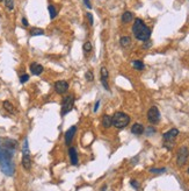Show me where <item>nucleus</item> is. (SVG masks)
Wrapping results in <instances>:
<instances>
[{"instance_id":"f257e3e1","label":"nucleus","mask_w":189,"mask_h":191,"mask_svg":"<svg viewBox=\"0 0 189 191\" xmlns=\"http://www.w3.org/2000/svg\"><path fill=\"white\" fill-rule=\"evenodd\" d=\"M14 152L2 147L1 148V155H0V169L6 176H13L15 172V166L12 158H13Z\"/></svg>"},{"instance_id":"f03ea898","label":"nucleus","mask_w":189,"mask_h":191,"mask_svg":"<svg viewBox=\"0 0 189 191\" xmlns=\"http://www.w3.org/2000/svg\"><path fill=\"white\" fill-rule=\"evenodd\" d=\"M132 33L137 40L145 42V41H149V38L151 36V29L149 28L141 19H136L132 26Z\"/></svg>"},{"instance_id":"7ed1b4c3","label":"nucleus","mask_w":189,"mask_h":191,"mask_svg":"<svg viewBox=\"0 0 189 191\" xmlns=\"http://www.w3.org/2000/svg\"><path fill=\"white\" fill-rule=\"evenodd\" d=\"M111 118H113V126H115L118 129L127 127L130 122V117L125 114L124 112H116Z\"/></svg>"},{"instance_id":"20e7f679","label":"nucleus","mask_w":189,"mask_h":191,"mask_svg":"<svg viewBox=\"0 0 189 191\" xmlns=\"http://www.w3.org/2000/svg\"><path fill=\"white\" fill-rule=\"evenodd\" d=\"M74 100H76V99H74V97L72 95L65 96V97L63 98V100H61V115L67 114L70 111H72L73 105H74Z\"/></svg>"},{"instance_id":"39448f33","label":"nucleus","mask_w":189,"mask_h":191,"mask_svg":"<svg viewBox=\"0 0 189 191\" xmlns=\"http://www.w3.org/2000/svg\"><path fill=\"white\" fill-rule=\"evenodd\" d=\"M188 158H189V149L186 146L180 147L179 150H178V154H176V164L179 167H182L184 163L187 162Z\"/></svg>"},{"instance_id":"423d86ee","label":"nucleus","mask_w":189,"mask_h":191,"mask_svg":"<svg viewBox=\"0 0 189 191\" xmlns=\"http://www.w3.org/2000/svg\"><path fill=\"white\" fill-rule=\"evenodd\" d=\"M147 119L151 124H157L160 120V112L157 106H152L147 112Z\"/></svg>"},{"instance_id":"0eeeda50","label":"nucleus","mask_w":189,"mask_h":191,"mask_svg":"<svg viewBox=\"0 0 189 191\" xmlns=\"http://www.w3.org/2000/svg\"><path fill=\"white\" fill-rule=\"evenodd\" d=\"M55 91L58 95H64L69 90V83L66 81H57L55 83Z\"/></svg>"},{"instance_id":"6e6552de","label":"nucleus","mask_w":189,"mask_h":191,"mask_svg":"<svg viewBox=\"0 0 189 191\" xmlns=\"http://www.w3.org/2000/svg\"><path fill=\"white\" fill-rule=\"evenodd\" d=\"M178 134H179V131H178V129L172 128V129H170L168 132H166V133L162 135V139L165 140L166 142H172V141H173V140L178 136Z\"/></svg>"},{"instance_id":"1a4fd4ad","label":"nucleus","mask_w":189,"mask_h":191,"mask_svg":"<svg viewBox=\"0 0 189 191\" xmlns=\"http://www.w3.org/2000/svg\"><path fill=\"white\" fill-rule=\"evenodd\" d=\"M108 78H109V72L107 70V68L102 67L101 68V83L106 90L109 91V84H108Z\"/></svg>"},{"instance_id":"9d476101","label":"nucleus","mask_w":189,"mask_h":191,"mask_svg":"<svg viewBox=\"0 0 189 191\" xmlns=\"http://www.w3.org/2000/svg\"><path fill=\"white\" fill-rule=\"evenodd\" d=\"M76 133H77L76 126H72V127H70V128L67 129V132L65 133V143H66V144H70V143H71V141L73 140Z\"/></svg>"},{"instance_id":"9b49d317","label":"nucleus","mask_w":189,"mask_h":191,"mask_svg":"<svg viewBox=\"0 0 189 191\" xmlns=\"http://www.w3.org/2000/svg\"><path fill=\"white\" fill-rule=\"evenodd\" d=\"M2 147L10 149L12 152H15V149L18 148V142L15 140H13V139H6L5 141H4V146Z\"/></svg>"},{"instance_id":"f8f14e48","label":"nucleus","mask_w":189,"mask_h":191,"mask_svg":"<svg viewBox=\"0 0 189 191\" xmlns=\"http://www.w3.org/2000/svg\"><path fill=\"white\" fill-rule=\"evenodd\" d=\"M69 156H70V161H71V164L73 166H77L78 164V152L74 147H71L69 149Z\"/></svg>"},{"instance_id":"ddd939ff","label":"nucleus","mask_w":189,"mask_h":191,"mask_svg":"<svg viewBox=\"0 0 189 191\" xmlns=\"http://www.w3.org/2000/svg\"><path fill=\"white\" fill-rule=\"evenodd\" d=\"M30 71H32V73L35 75V76H40V75L43 72V67L41 65V64L34 62L30 64Z\"/></svg>"},{"instance_id":"4468645a","label":"nucleus","mask_w":189,"mask_h":191,"mask_svg":"<svg viewBox=\"0 0 189 191\" xmlns=\"http://www.w3.org/2000/svg\"><path fill=\"white\" fill-rule=\"evenodd\" d=\"M22 166H23L26 170H30V168H32V158H30L29 154H23V156H22Z\"/></svg>"},{"instance_id":"2eb2a0df","label":"nucleus","mask_w":189,"mask_h":191,"mask_svg":"<svg viewBox=\"0 0 189 191\" xmlns=\"http://www.w3.org/2000/svg\"><path fill=\"white\" fill-rule=\"evenodd\" d=\"M131 133L135 134V135H142L144 133V126L142 124H135L132 125L131 127Z\"/></svg>"},{"instance_id":"dca6fc26","label":"nucleus","mask_w":189,"mask_h":191,"mask_svg":"<svg viewBox=\"0 0 189 191\" xmlns=\"http://www.w3.org/2000/svg\"><path fill=\"white\" fill-rule=\"evenodd\" d=\"M102 126H103L104 128L111 127L113 126V118L108 114L103 115V118H102Z\"/></svg>"},{"instance_id":"f3484780","label":"nucleus","mask_w":189,"mask_h":191,"mask_svg":"<svg viewBox=\"0 0 189 191\" xmlns=\"http://www.w3.org/2000/svg\"><path fill=\"white\" fill-rule=\"evenodd\" d=\"M133 19V14L131 13V12H129V11H127V12H124L122 15V21L124 22V24H128V22H130V21H132Z\"/></svg>"},{"instance_id":"a211bd4d","label":"nucleus","mask_w":189,"mask_h":191,"mask_svg":"<svg viewBox=\"0 0 189 191\" xmlns=\"http://www.w3.org/2000/svg\"><path fill=\"white\" fill-rule=\"evenodd\" d=\"M2 105H4V109H5L7 112H10V113H14V106L12 105V103L8 100H5L2 103Z\"/></svg>"},{"instance_id":"6ab92c4d","label":"nucleus","mask_w":189,"mask_h":191,"mask_svg":"<svg viewBox=\"0 0 189 191\" xmlns=\"http://www.w3.org/2000/svg\"><path fill=\"white\" fill-rule=\"evenodd\" d=\"M120 43H121V46L124 48H127L130 46V43H131V40H130V38L129 36H122L121 38V40H120Z\"/></svg>"},{"instance_id":"aec40b11","label":"nucleus","mask_w":189,"mask_h":191,"mask_svg":"<svg viewBox=\"0 0 189 191\" xmlns=\"http://www.w3.org/2000/svg\"><path fill=\"white\" fill-rule=\"evenodd\" d=\"M44 34V30L41 28H33L30 30V35L32 36H37V35H43Z\"/></svg>"},{"instance_id":"412c9836","label":"nucleus","mask_w":189,"mask_h":191,"mask_svg":"<svg viewBox=\"0 0 189 191\" xmlns=\"http://www.w3.org/2000/svg\"><path fill=\"white\" fill-rule=\"evenodd\" d=\"M132 65H133V68L137 69V70H143V69L145 68V65H144V63H143L142 61H133Z\"/></svg>"},{"instance_id":"4be33fe9","label":"nucleus","mask_w":189,"mask_h":191,"mask_svg":"<svg viewBox=\"0 0 189 191\" xmlns=\"http://www.w3.org/2000/svg\"><path fill=\"white\" fill-rule=\"evenodd\" d=\"M48 10H49V13H50V18L51 19H55L57 15V11H56V7L52 5H49V7H48Z\"/></svg>"},{"instance_id":"5701e85b","label":"nucleus","mask_w":189,"mask_h":191,"mask_svg":"<svg viewBox=\"0 0 189 191\" xmlns=\"http://www.w3.org/2000/svg\"><path fill=\"white\" fill-rule=\"evenodd\" d=\"M82 49H84V51H85L86 54L90 53V51H92V43L85 42L84 43V46H82Z\"/></svg>"},{"instance_id":"b1692460","label":"nucleus","mask_w":189,"mask_h":191,"mask_svg":"<svg viewBox=\"0 0 189 191\" xmlns=\"http://www.w3.org/2000/svg\"><path fill=\"white\" fill-rule=\"evenodd\" d=\"M5 5L10 11L14 10V0H5Z\"/></svg>"},{"instance_id":"393cba45","label":"nucleus","mask_w":189,"mask_h":191,"mask_svg":"<svg viewBox=\"0 0 189 191\" xmlns=\"http://www.w3.org/2000/svg\"><path fill=\"white\" fill-rule=\"evenodd\" d=\"M166 171V168H160V169H157V168H151L150 169V172H153V174H162V172Z\"/></svg>"},{"instance_id":"a878e982","label":"nucleus","mask_w":189,"mask_h":191,"mask_svg":"<svg viewBox=\"0 0 189 191\" xmlns=\"http://www.w3.org/2000/svg\"><path fill=\"white\" fill-rule=\"evenodd\" d=\"M86 81H88V82H93L94 81V75H93V72L92 71H87L86 72Z\"/></svg>"},{"instance_id":"bb28decb","label":"nucleus","mask_w":189,"mask_h":191,"mask_svg":"<svg viewBox=\"0 0 189 191\" xmlns=\"http://www.w3.org/2000/svg\"><path fill=\"white\" fill-rule=\"evenodd\" d=\"M23 154H29V148H28V140L24 139V143H23Z\"/></svg>"},{"instance_id":"cd10ccee","label":"nucleus","mask_w":189,"mask_h":191,"mask_svg":"<svg viewBox=\"0 0 189 191\" xmlns=\"http://www.w3.org/2000/svg\"><path fill=\"white\" fill-rule=\"evenodd\" d=\"M29 81V75H27V73H24V75H21L20 76V82L23 84V83H26V82Z\"/></svg>"},{"instance_id":"c85d7f7f","label":"nucleus","mask_w":189,"mask_h":191,"mask_svg":"<svg viewBox=\"0 0 189 191\" xmlns=\"http://www.w3.org/2000/svg\"><path fill=\"white\" fill-rule=\"evenodd\" d=\"M130 184H131V185H132L133 188L136 189V190H138V189H139V183H138V182H136V181H135V180H132V181H130Z\"/></svg>"},{"instance_id":"c756f323","label":"nucleus","mask_w":189,"mask_h":191,"mask_svg":"<svg viewBox=\"0 0 189 191\" xmlns=\"http://www.w3.org/2000/svg\"><path fill=\"white\" fill-rule=\"evenodd\" d=\"M153 133H156V129L153 128V127H149L146 129V135H152Z\"/></svg>"},{"instance_id":"7c9ffc66","label":"nucleus","mask_w":189,"mask_h":191,"mask_svg":"<svg viewBox=\"0 0 189 191\" xmlns=\"http://www.w3.org/2000/svg\"><path fill=\"white\" fill-rule=\"evenodd\" d=\"M87 18H88V22H90V24H93V15L90 14V12L87 13Z\"/></svg>"},{"instance_id":"2f4dec72","label":"nucleus","mask_w":189,"mask_h":191,"mask_svg":"<svg viewBox=\"0 0 189 191\" xmlns=\"http://www.w3.org/2000/svg\"><path fill=\"white\" fill-rule=\"evenodd\" d=\"M84 2H85V6L87 7V8H92V5H90V0H84Z\"/></svg>"},{"instance_id":"473e14b6","label":"nucleus","mask_w":189,"mask_h":191,"mask_svg":"<svg viewBox=\"0 0 189 191\" xmlns=\"http://www.w3.org/2000/svg\"><path fill=\"white\" fill-rule=\"evenodd\" d=\"M99 106H100V100H98L96 103H95V106H94V112H96L98 111V109H99Z\"/></svg>"},{"instance_id":"72a5a7b5","label":"nucleus","mask_w":189,"mask_h":191,"mask_svg":"<svg viewBox=\"0 0 189 191\" xmlns=\"http://www.w3.org/2000/svg\"><path fill=\"white\" fill-rule=\"evenodd\" d=\"M22 24H23V26H26V27L28 26V21H27V19H26V18H23V19H22Z\"/></svg>"},{"instance_id":"f704fd0d","label":"nucleus","mask_w":189,"mask_h":191,"mask_svg":"<svg viewBox=\"0 0 189 191\" xmlns=\"http://www.w3.org/2000/svg\"><path fill=\"white\" fill-rule=\"evenodd\" d=\"M0 155H1V146H0Z\"/></svg>"},{"instance_id":"c9c22d12","label":"nucleus","mask_w":189,"mask_h":191,"mask_svg":"<svg viewBox=\"0 0 189 191\" xmlns=\"http://www.w3.org/2000/svg\"><path fill=\"white\" fill-rule=\"evenodd\" d=\"M188 174H189V168H188Z\"/></svg>"},{"instance_id":"e433bc0d","label":"nucleus","mask_w":189,"mask_h":191,"mask_svg":"<svg viewBox=\"0 0 189 191\" xmlns=\"http://www.w3.org/2000/svg\"><path fill=\"white\" fill-rule=\"evenodd\" d=\"M0 1H2V0H0Z\"/></svg>"}]
</instances>
